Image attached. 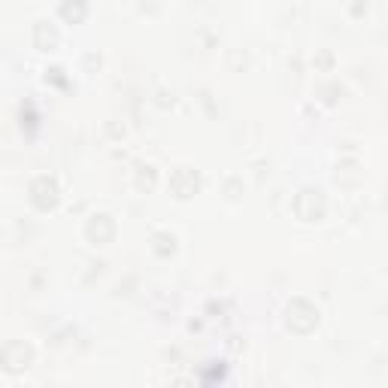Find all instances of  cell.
Wrapping results in <instances>:
<instances>
[{"label": "cell", "instance_id": "cell-1", "mask_svg": "<svg viewBox=\"0 0 388 388\" xmlns=\"http://www.w3.org/2000/svg\"><path fill=\"white\" fill-rule=\"evenodd\" d=\"M295 212L304 221H319L324 216V194L319 188H304L295 201Z\"/></svg>", "mask_w": 388, "mask_h": 388}, {"label": "cell", "instance_id": "cell-2", "mask_svg": "<svg viewBox=\"0 0 388 388\" xmlns=\"http://www.w3.org/2000/svg\"><path fill=\"white\" fill-rule=\"evenodd\" d=\"M30 203L43 212L58 207V185H55V179H49V176L34 179V185H30Z\"/></svg>", "mask_w": 388, "mask_h": 388}, {"label": "cell", "instance_id": "cell-3", "mask_svg": "<svg viewBox=\"0 0 388 388\" xmlns=\"http://www.w3.org/2000/svg\"><path fill=\"white\" fill-rule=\"evenodd\" d=\"M85 234H89V240L94 243V246H104V243L113 240L116 225H113V219H109V216H91L89 228H85Z\"/></svg>", "mask_w": 388, "mask_h": 388}, {"label": "cell", "instance_id": "cell-4", "mask_svg": "<svg viewBox=\"0 0 388 388\" xmlns=\"http://www.w3.org/2000/svg\"><path fill=\"white\" fill-rule=\"evenodd\" d=\"M170 185H173V194L185 201V197H192V194L197 192V185H201V182H197V173H194V170L179 167V170L170 176Z\"/></svg>", "mask_w": 388, "mask_h": 388}, {"label": "cell", "instance_id": "cell-5", "mask_svg": "<svg viewBox=\"0 0 388 388\" xmlns=\"http://www.w3.org/2000/svg\"><path fill=\"white\" fill-rule=\"evenodd\" d=\"M34 43H37V49H43V52L55 49V43H58V34H55V28H49V21H39V25H37Z\"/></svg>", "mask_w": 388, "mask_h": 388}, {"label": "cell", "instance_id": "cell-6", "mask_svg": "<svg viewBox=\"0 0 388 388\" xmlns=\"http://www.w3.org/2000/svg\"><path fill=\"white\" fill-rule=\"evenodd\" d=\"M85 12H89L85 0H64V3H61V15H64L67 21H82Z\"/></svg>", "mask_w": 388, "mask_h": 388}, {"label": "cell", "instance_id": "cell-7", "mask_svg": "<svg viewBox=\"0 0 388 388\" xmlns=\"http://www.w3.org/2000/svg\"><path fill=\"white\" fill-rule=\"evenodd\" d=\"M155 243H158V252H161V255H173V252H176V237L173 234H155Z\"/></svg>", "mask_w": 388, "mask_h": 388}]
</instances>
